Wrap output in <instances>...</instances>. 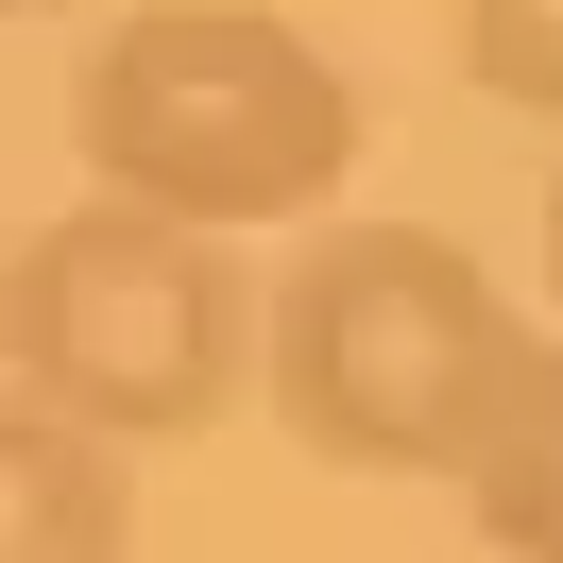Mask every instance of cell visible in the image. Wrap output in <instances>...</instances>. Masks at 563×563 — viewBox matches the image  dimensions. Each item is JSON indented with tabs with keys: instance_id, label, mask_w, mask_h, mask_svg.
<instances>
[{
	"instance_id": "1",
	"label": "cell",
	"mask_w": 563,
	"mask_h": 563,
	"mask_svg": "<svg viewBox=\"0 0 563 563\" xmlns=\"http://www.w3.org/2000/svg\"><path fill=\"white\" fill-rule=\"evenodd\" d=\"M69 137L120 206L256 240V222H324L358 188V86L274 0H120L69 69Z\"/></svg>"
},
{
	"instance_id": "5",
	"label": "cell",
	"mask_w": 563,
	"mask_h": 563,
	"mask_svg": "<svg viewBox=\"0 0 563 563\" xmlns=\"http://www.w3.org/2000/svg\"><path fill=\"white\" fill-rule=\"evenodd\" d=\"M461 512H478L495 563H563V342H529L512 410H495V444L461 461Z\"/></svg>"
},
{
	"instance_id": "7",
	"label": "cell",
	"mask_w": 563,
	"mask_h": 563,
	"mask_svg": "<svg viewBox=\"0 0 563 563\" xmlns=\"http://www.w3.org/2000/svg\"><path fill=\"white\" fill-rule=\"evenodd\" d=\"M547 290H563V188H547Z\"/></svg>"
},
{
	"instance_id": "4",
	"label": "cell",
	"mask_w": 563,
	"mask_h": 563,
	"mask_svg": "<svg viewBox=\"0 0 563 563\" xmlns=\"http://www.w3.org/2000/svg\"><path fill=\"white\" fill-rule=\"evenodd\" d=\"M137 547V461L69 410H0V563H120Z\"/></svg>"
},
{
	"instance_id": "8",
	"label": "cell",
	"mask_w": 563,
	"mask_h": 563,
	"mask_svg": "<svg viewBox=\"0 0 563 563\" xmlns=\"http://www.w3.org/2000/svg\"><path fill=\"white\" fill-rule=\"evenodd\" d=\"M18 18H35V0H18Z\"/></svg>"
},
{
	"instance_id": "6",
	"label": "cell",
	"mask_w": 563,
	"mask_h": 563,
	"mask_svg": "<svg viewBox=\"0 0 563 563\" xmlns=\"http://www.w3.org/2000/svg\"><path fill=\"white\" fill-rule=\"evenodd\" d=\"M461 69H478V103L563 120V0H461Z\"/></svg>"
},
{
	"instance_id": "2",
	"label": "cell",
	"mask_w": 563,
	"mask_h": 563,
	"mask_svg": "<svg viewBox=\"0 0 563 563\" xmlns=\"http://www.w3.org/2000/svg\"><path fill=\"white\" fill-rule=\"evenodd\" d=\"M529 376V324L444 222H324L274 290V427L342 478H461Z\"/></svg>"
},
{
	"instance_id": "3",
	"label": "cell",
	"mask_w": 563,
	"mask_h": 563,
	"mask_svg": "<svg viewBox=\"0 0 563 563\" xmlns=\"http://www.w3.org/2000/svg\"><path fill=\"white\" fill-rule=\"evenodd\" d=\"M0 358H18V410H69L103 444H188L274 376V308L240 290V240L86 188L18 240Z\"/></svg>"
}]
</instances>
